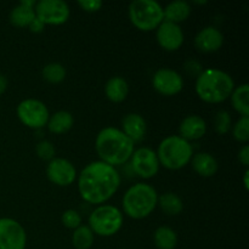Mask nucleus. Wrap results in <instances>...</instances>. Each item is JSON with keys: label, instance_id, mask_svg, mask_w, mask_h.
<instances>
[{"label": "nucleus", "instance_id": "1", "mask_svg": "<svg viewBox=\"0 0 249 249\" xmlns=\"http://www.w3.org/2000/svg\"><path fill=\"white\" fill-rule=\"evenodd\" d=\"M121 175L112 165L101 160L89 163L78 177V191L87 203L102 204L116 195Z\"/></svg>", "mask_w": 249, "mask_h": 249}, {"label": "nucleus", "instance_id": "2", "mask_svg": "<svg viewBox=\"0 0 249 249\" xmlns=\"http://www.w3.org/2000/svg\"><path fill=\"white\" fill-rule=\"evenodd\" d=\"M135 143L118 128L107 126L96 136L95 150L100 160L116 168L128 162L135 151Z\"/></svg>", "mask_w": 249, "mask_h": 249}, {"label": "nucleus", "instance_id": "3", "mask_svg": "<svg viewBox=\"0 0 249 249\" xmlns=\"http://www.w3.org/2000/svg\"><path fill=\"white\" fill-rule=\"evenodd\" d=\"M235 82L229 73L218 68L203 70L196 79V94L207 104L216 105L226 101L235 89Z\"/></svg>", "mask_w": 249, "mask_h": 249}, {"label": "nucleus", "instance_id": "4", "mask_svg": "<svg viewBox=\"0 0 249 249\" xmlns=\"http://www.w3.org/2000/svg\"><path fill=\"white\" fill-rule=\"evenodd\" d=\"M158 194L153 186L146 182H138L126 190L122 204L129 218L141 220L152 214L157 207Z\"/></svg>", "mask_w": 249, "mask_h": 249}, {"label": "nucleus", "instance_id": "5", "mask_svg": "<svg viewBox=\"0 0 249 249\" xmlns=\"http://www.w3.org/2000/svg\"><path fill=\"white\" fill-rule=\"evenodd\" d=\"M156 153L162 167L169 170H179L191 162L194 148L189 141L179 135H172L160 141Z\"/></svg>", "mask_w": 249, "mask_h": 249}, {"label": "nucleus", "instance_id": "6", "mask_svg": "<svg viewBox=\"0 0 249 249\" xmlns=\"http://www.w3.org/2000/svg\"><path fill=\"white\" fill-rule=\"evenodd\" d=\"M129 19L141 32L155 31L164 21L163 7L155 0H135L129 5Z\"/></svg>", "mask_w": 249, "mask_h": 249}, {"label": "nucleus", "instance_id": "7", "mask_svg": "<svg viewBox=\"0 0 249 249\" xmlns=\"http://www.w3.org/2000/svg\"><path fill=\"white\" fill-rule=\"evenodd\" d=\"M123 213L117 207L102 204L95 208L89 216V228L94 235L111 237L123 226Z\"/></svg>", "mask_w": 249, "mask_h": 249}, {"label": "nucleus", "instance_id": "8", "mask_svg": "<svg viewBox=\"0 0 249 249\" xmlns=\"http://www.w3.org/2000/svg\"><path fill=\"white\" fill-rule=\"evenodd\" d=\"M16 113L19 122L31 129H40L45 126L50 117L46 105L36 99H26L19 102Z\"/></svg>", "mask_w": 249, "mask_h": 249}, {"label": "nucleus", "instance_id": "9", "mask_svg": "<svg viewBox=\"0 0 249 249\" xmlns=\"http://www.w3.org/2000/svg\"><path fill=\"white\" fill-rule=\"evenodd\" d=\"M36 18L44 24L60 26L66 23L70 18L71 10L67 2L62 0H40L34 6Z\"/></svg>", "mask_w": 249, "mask_h": 249}, {"label": "nucleus", "instance_id": "10", "mask_svg": "<svg viewBox=\"0 0 249 249\" xmlns=\"http://www.w3.org/2000/svg\"><path fill=\"white\" fill-rule=\"evenodd\" d=\"M133 172L141 179H151L160 172V160L157 153L150 147H140L130 157Z\"/></svg>", "mask_w": 249, "mask_h": 249}, {"label": "nucleus", "instance_id": "11", "mask_svg": "<svg viewBox=\"0 0 249 249\" xmlns=\"http://www.w3.org/2000/svg\"><path fill=\"white\" fill-rule=\"evenodd\" d=\"M27 233L23 226L11 218L0 219V249H24Z\"/></svg>", "mask_w": 249, "mask_h": 249}, {"label": "nucleus", "instance_id": "12", "mask_svg": "<svg viewBox=\"0 0 249 249\" xmlns=\"http://www.w3.org/2000/svg\"><path fill=\"white\" fill-rule=\"evenodd\" d=\"M152 85L158 94L163 96H174L184 88V79L177 71L160 68L153 74Z\"/></svg>", "mask_w": 249, "mask_h": 249}, {"label": "nucleus", "instance_id": "13", "mask_svg": "<svg viewBox=\"0 0 249 249\" xmlns=\"http://www.w3.org/2000/svg\"><path fill=\"white\" fill-rule=\"evenodd\" d=\"M46 177L57 186H70L77 179V170L70 160L55 157L46 167Z\"/></svg>", "mask_w": 249, "mask_h": 249}, {"label": "nucleus", "instance_id": "14", "mask_svg": "<svg viewBox=\"0 0 249 249\" xmlns=\"http://www.w3.org/2000/svg\"><path fill=\"white\" fill-rule=\"evenodd\" d=\"M156 31H157L156 38H157L158 45L165 51H170V53L177 51L184 44L185 36L179 24L163 21Z\"/></svg>", "mask_w": 249, "mask_h": 249}, {"label": "nucleus", "instance_id": "15", "mask_svg": "<svg viewBox=\"0 0 249 249\" xmlns=\"http://www.w3.org/2000/svg\"><path fill=\"white\" fill-rule=\"evenodd\" d=\"M224 44V36L215 27H206L195 36V46L202 53H215Z\"/></svg>", "mask_w": 249, "mask_h": 249}, {"label": "nucleus", "instance_id": "16", "mask_svg": "<svg viewBox=\"0 0 249 249\" xmlns=\"http://www.w3.org/2000/svg\"><path fill=\"white\" fill-rule=\"evenodd\" d=\"M207 133V123L201 116L191 114L185 117L179 125V136L186 141H196Z\"/></svg>", "mask_w": 249, "mask_h": 249}, {"label": "nucleus", "instance_id": "17", "mask_svg": "<svg viewBox=\"0 0 249 249\" xmlns=\"http://www.w3.org/2000/svg\"><path fill=\"white\" fill-rule=\"evenodd\" d=\"M122 131L133 141L140 142L145 139L147 133V124L145 118L139 113H129L122 121Z\"/></svg>", "mask_w": 249, "mask_h": 249}, {"label": "nucleus", "instance_id": "18", "mask_svg": "<svg viewBox=\"0 0 249 249\" xmlns=\"http://www.w3.org/2000/svg\"><path fill=\"white\" fill-rule=\"evenodd\" d=\"M36 4V1L34 0H22L17 6H15L10 12V22L12 26L18 28L28 27L29 23L36 18V12H34Z\"/></svg>", "mask_w": 249, "mask_h": 249}, {"label": "nucleus", "instance_id": "19", "mask_svg": "<svg viewBox=\"0 0 249 249\" xmlns=\"http://www.w3.org/2000/svg\"><path fill=\"white\" fill-rule=\"evenodd\" d=\"M191 165L195 172L203 178H212L219 169L218 160L208 152H198L192 156Z\"/></svg>", "mask_w": 249, "mask_h": 249}, {"label": "nucleus", "instance_id": "20", "mask_svg": "<svg viewBox=\"0 0 249 249\" xmlns=\"http://www.w3.org/2000/svg\"><path fill=\"white\" fill-rule=\"evenodd\" d=\"M191 15V5L184 0H175L163 7V17L165 22L179 24L185 22Z\"/></svg>", "mask_w": 249, "mask_h": 249}, {"label": "nucleus", "instance_id": "21", "mask_svg": "<svg viewBox=\"0 0 249 249\" xmlns=\"http://www.w3.org/2000/svg\"><path fill=\"white\" fill-rule=\"evenodd\" d=\"M129 94V85L124 78L112 77L105 85V95L107 99L114 104L123 102Z\"/></svg>", "mask_w": 249, "mask_h": 249}, {"label": "nucleus", "instance_id": "22", "mask_svg": "<svg viewBox=\"0 0 249 249\" xmlns=\"http://www.w3.org/2000/svg\"><path fill=\"white\" fill-rule=\"evenodd\" d=\"M74 124V118L72 114L67 111H58L53 113V116L49 117L48 121V129L50 133L56 134V135H61V134L67 133L71 130Z\"/></svg>", "mask_w": 249, "mask_h": 249}, {"label": "nucleus", "instance_id": "23", "mask_svg": "<svg viewBox=\"0 0 249 249\" xmlns=\"http://www.w3.org/2000/svg\"><path fill=\"white\" fill-rule=\"evenodd\" d=\"M157 206H160L163 213L169 216L179 215L184 209L182 199L174 192H165L162 196H158Z\"/></svg>", "mask_w": 249, "mask_h": 249}, {"label": "nucleus", "instance_id": "24", "mask_svg": "<svg viewBox=\"0 0 249 249\" xmlns=\"http://www.w3.org/2000/svg\"><path fill=\"white\" fill-rule=\"evenodd\" d=\"M231 104L241 117H249V85L242 84L235 88L231 94Z\"/></svg>", "mask_w": 249, "mask_h": 249}, {"label": "nucleus", "instance_id": "25", "mask_svg": "<svg viewBox=\"0 0 249 249\" xmlns=\"http://www.w3.org/2000/svg\"><path fill=\"white\" fill-rule=\"evenodd\" d=\"M153 242L158 249H175L178 235L169 226H160L153 233Z\"/></svg>", "mask_w": 249, "mask_h": 249}, {"label": "nucleus", "instance_id": "26", "mask_svg": "<svg viewBox=\"0 0 249 249\" xmlns=\"http://www.w3.org/2000/svg\"><path fill=\"white\" fill-rule=\"evenodd\" d=\"M95 235L87 225H80L73 231L72 245L75 249H90L94 245Z\"/></svg>", "mask_w": 249, "mask_h": 249}, {"label": "nucleus", "instance_id": "27", "mask_svg": "<svg viewBox=\"0 0 249 249\" xmlns=\"http://www.w3.org/2000/svg\"><path fill=\"white\" fill-rule=\"evenodd\" d=\"M66 68L61 63L53 62L49 65L44 66L43 71H41V75L45 82L50 83V84H58V83L63 82L66 78Z\"/></svg>", "mask_w": 249, "mask_h": 249}, {"label": "nucleus", "instance_id": "28", "mask_svg": "<svg viewBox=\"0 0 249 249\" xmlns=\"http://www.w3.org/2000/svg\"><path fill=\"white\" fill-rule=\"evenodd\" d=\"M232 135L238 142H248L249 140V117H241L232 128Z\"/></svg>", "mask_w": 249, "mask_h": 249}, {"label": "nucleus", "instance_id": "29", "mask_svg": "<svg viewBox=\"0 0 249 249\" xmlns=\"http://www.w3.org/2000/svg\"><path fill=\"white\" fill-rule=\"evenodd\" d=\"M214 128H215L216 133L220 134V135L228 134L231 129L230 113L226 111H219L215 114V119H214Z\"/></svg>", "mask_w": 249, "mask_h": 249}, {"label": "nucleus", "instance_id": "30", "mask_svg": "<svg viewBox=\"0 0 249 249\" xmlns=\"http://www.w3.org/2000/svg\"><path fill=\"white\" fill-rule=\"evenodd\" d=\"M36 152L38 155V157L43 160H53L55 158L56 150L55 146L48 140H43L36 146Z\"/></svg>", "mask_w": 249, "mask_h": 249}, {"label": "nucleus", "instance_id": "31", "mask_svg": "<svg viewBox=\"0 0 249 249\" xmlns=\"http://www.w3.org/2000/svg\"><path fill=\"white\" fill-rule=\"evenodd\" d=\"M61 221H62L63 226L67 229H72L75 230L82 225V216L74 209H68V211L63 212L62 216H61Z\"/></svg>", "mask_w": 249, "mask_h": 249}, {"label": "nucleus", "instance_id": "32", "mask_svg": "<svg viewBox=\"0 0 249 249\" xmlns=\"http://www.w3.org/2000/svg\"><path fill=\"white\" fill-rule=\"evenodd\" d=\"M78 5L80 6V9L84 10L85 12H97L102 7V1L100 0H79Z\"/></svg>", "mask_w": 249, "mask_h": 249}, {"label": "nucleus", "instance_id": "33", "mask_svg": "<svg viewBox=\"0 0 249 249\" xmlns=\"http://www.w3.org/2000/svg\"><path fill=\"white\" fill-rule=\"evenodd\" d=\"M238 160L242 165L248 167L249 165V146L245 145L238 152Z\"/></svg>", "mask_w": 249, "mask_h": 249}, {"label": "nucleus", "instance_id": "34", "mask_svg": "<svg viewBox=\"0 0 249 249\" xmlns=\"http://www.w3.org/2000/svg\"><path fill=\"white\" fill-rule=\"evenodd\" d=\"M28 28L32 33H41V32L44 31V28H45V24H44L40 19L36 17V18L29 23Z\"/></svg>", "mask_w": 249, "mask_h": 249}, {"label": "nucleus", "instance_id": "35", "mask_svg": "<svg viewBox=\"0 0 249 249\" xmlns=\"http://www.w3.org/2000/svg\"><path fill=\"white\" fill-rule=\"evenodd\" d=\"M7 78L4 74H0V95L4 94L7 89Z\"/></svg>", "mask_w": 249, "mask_h": 249}, {"label": "nucleus", "instance_id": "36", "mask_svg": "<svg viewBox=\"0 0 249 249\" xmlns=\"http://www.w3.org/2000/svg\"><path fill=\"white\" fill-rule=\"evenodd\" d=\"M248 178H249V172L248 170H246L245 172V175H243V185H245V189L247 190H249V180H248Z\"/></svg>", "mask_w": 249, "mask_h": 249}, {"label": "nucleus", "instance_id": "37", "mask_svg": "<svg viewBox=\"0 0 249 249\" xmlns=\"http://www.w3.org/2000/svg\"><path fill=\"white\" fill-rule=\"evenodd\" d=\"M194 4H197V5H199V4H207V1L206 0H204V1H194Z\"/></svg>", "mask_w": 249, "mask_h": 249}, {"label": "nucleus", "instance_id": "38", "mask_svg": "<svg viewBox=\"0 0 249 249\" xmlns=\"http://www.w3.org/2000/svg\"><path fill=\"white\" fill-rule=\"evenodd\" d=\"M121 249H126V248H121Z\"/></svg>", "mask_w": 249, "mask_h": 249}]
</instances>
